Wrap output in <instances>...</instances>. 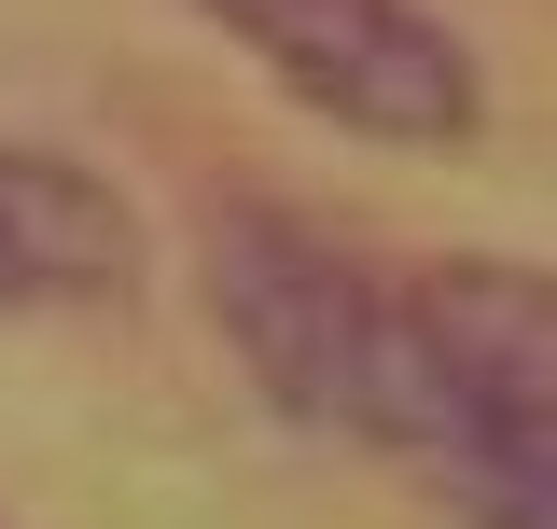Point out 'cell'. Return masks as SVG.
Returning <instances> with one entry per match:
<instances>
[{
    "instance_id": "6da1fadb",
    "label": "cell",
    "mask_w": 557,
    "mask_h": 529,
    "mask_svg": "<svg viewBox=\"0 0 557 529\" xmlns=\"http://www.w3.org/2000/svg\"><path fill=\"white\" fill-rule=\"evenodd\" d=\"M251 70H278L307 112L405 153H460L487 126V70L432 0H196Z\"/></svg>"
},
{
    "instance_id": "3957f363",
    "label": "cell",
    "mask_w": 557,
    "mask_h": 529,
    "mask_svg": "<svg viewBox=\"0 0 557 529\" xmlns=\"http://www.w3.org/2000/svg\"><path fill=\"white\" fill-rule=\"evenodd\" d=\"M432 502L460 529H557V460H446Z\"/></svg>"
},
{
    "instance_id": "7a4b0ae2",
    "label": "cell",
    "mask_w": 557,
    "mask_h": 529,
    "mask_svg": "<svg viewBox=\"0 0 557 529\" xmlns=\"http://www.w3.org/2000/svg\"><path fill=\"white\" fill-rule=\"evenodd\" d=\"M139 279V209L42 139H0V307H98Z\"/></svg>"
}]
</instances>
